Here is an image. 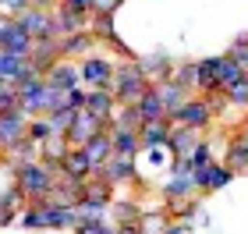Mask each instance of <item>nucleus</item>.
<instances>
[{"label":"nucleus","mask_w":248,"mask_h":234,"mask_svg":"<svg viewBox=\"0 0 248 234\" xmlns=\"http://www.w3.org/2000/svg\"><path fill=\"white\" fill-rule=\"evenodd\" d=\"M199 131H191V128H185V125H170V135H167V153L174 156V160H188L191 156V149L199 146Z\"/></svg>","instance_id":"obj_13"},{"label":"nucleus","mask_w":248,"mask_h":234,"mask_svg":"<svg viewBox=\"0 0 248 234\" xmlns=\"http://www.w3.org/2000/svg\"><path fill=\"white\" fill-rule=\"evenodd\" d=\"M64 107H71V110H85V85H75V89H67V96H64Z\"/></svg>","instance_id":"obj_45"},{"label":"nucleus","mask_w":248,"mask_h":234,"mask_svg":"<svg viewBox=\"0 0 248 234\" xmlns=\"http://www.w3.org/2000/svg\"><path fill=\"white\" fill-rule=\"evenodd\" d=\"M18 107H21L18 89L15 85H4V89H0V110H18Z\"/></svg>","instance_id":"obj_44"},{"label":"nucleus","mask_w":248,"mask_h":234,"mask_svg":"<svg viewBox=\"0 0 248 234\" xmlns=\"http://www.w3.org/2000/svg\"><path fill=\"white\" fill-rule=\"evenodd\" d=\"M57 61H64L61 57V39H36V47H32V53H29L32 71H36L39 78H46Z\"/></svg>","instance_id":"obj_11"},{"label":"nucleus","mask_w":248,"mask_h":234,"mask_svg":"<svg viewBox=\"0 0 248 234\" xmlns=\"http://www.w3.org/2000/svg\"><path fill=\"white\" fill-rule=\"evenodd\" d=\"M89 32L96 36V43H114L117 32H114V15H89Z\"/></svg>","instance_id":"obj_33"},{"label":"nucleus","mask_w":248,"mask_h":234,"mask_svg":"<svg viewBox=\"0 0 248 234\" xmlns=\"http://www.w3.org/2000/svg\"><path fill=\"white\" fill-rule=\"evenodd\" d=\"M29 7H32V0H0V15H7V18L25 15Z\"/></svg>","instance_id":"obj_43"},{"label":"nucleus","mask_w":248,"mask_h":234,"mask_svg":"<svg viewBox=\"0 0 248 234\" xmlns=\"http://www.w3.org/2000/svg\"><path fill=\"white\" fill-rule=\"evenodd\" d=\"M57 4H61V0H57Z\"/></svg>","instance_id":"obj_52"},{"label":"nucleus","mask_w":248,"mask_h":234,"mask_svg":"<svg viewBox=\"0 0 248 234\" xmlns=\"http://www.w3.org/2000/svg\"><path fill=\"white\" fill-rule=\"evenodd\" d=\"M191 181H195V192L206 195V192H220V188H227L234 181V171L223 160H209L206 167H195L191 171Z\"/></svg>","instance_id":"obj_6"},{"label":"nucleus","mask_w":248,"mask_h":234,"mask_svg":"<svg viewBox=\"0 0 248 234\" xmlns=\"http://www.w3.org/2000/svg\"><path fill=\"white\" fill-rule=\"evenodd\" d=\"M170 125H185V128H191V131H209L213 128V121H217V114H213V107H209V99L206 96H199V93H191L188 96V103L177 110V114H170L167 117Z\"/></svg>","instance_id":"obj_4"},{"label":"nucleus","mask_w":248,"mask_h":234,"mask_svg":"<svg viewBox=\"0 0 248 234\" xmlns=\"http://www.w3.org/2000/svg\"><path fill=\"white\" fill-rule=\"evenodd\" d=\"M85 29H89L85 15H75V11H67L64 4L53 7V32H57V36H71V32H85Z\"/></svg>","instance_id":"obj_20"},{"label":"nucleus","mask_w":248,"mask_h":234,"mask_svg":"<svg viewBox=\"0 0 248 234\" xmlns=\"http://www.w3.org/2000/svg\"><path fill=\"white\" fill-rule=\"evenodd\" d=\"M241 78H245V71H241L238 64H234V61L227 57V53H223V68H220V85L227 89V85H234V82H241Z\"/></svg>","instance_id":"obj_41"},{"label":"nucleus","mask_w":248,"mask_h":234,"mask_svg":"<svg viewBox=\"0 0 248 234\" xmlns=\"http://www.w3.org/2000/svg\"><path fill=\"white\" fill-rule=\"evenodd\" d=\"M167 224H170L167 206H156L153 213H149V209H142V217H139V231H142V234H163Z\"/></svg>","instance_id":"obj_30"},{"label":"nucleus","mask_w":248,"mask_h":234,"mask_svg":"<svg viewBox=\"0 0 248 234\" xmlns=\"http://www.w3.org/2000/svg\"><path fill=\"white\" fill-rule=\"evenodd\" d=\"M89 53H96V36L93 32H71V36H61V57L64 61H82Z\"/></svg>","instance_id":"obj_14"},{"label":"nucleus","mask_w":248,"mask_h":234,"mask_svg":"<svg viewBox=\"0 0 248 234\" xmlns=\"http://www.w3.org/2000/svg\"><path fill=\"white\" fill-rule=\"evenodd\" d=\"M114 234H142V231H139V224H121Z\"/></svg>","instance_id":"obj_49"},{"label":"nucleus","mask_w":248,"mask_h":234,"mask_svg":"<svg viewBox=\"0 0 248 234\" xmlns=\"http://www.w3.org/2000/svg\"><path fill=\"white\" fill-rule=\"evenodd\" d=\"M188 160H191V167H206L209 160H217V153H213V142H209V139H199V146L191 149Z\"/></svg>","instance_id":"obj_40"},{"label":"nucleus","mask_w":248,"mask_h":234,"mask_svg":"<svg viewBox=\"0 0 248 234\" xmlns=\"http://www.w3.org/2000/svg\"><path fill=\"white\" fill-rule=\"evenodd\" d=\"M156 93H160V99H163V110H167V117H170V114H177V110H181L185 103H188V89H181V85H177L174 82V78H167V82H160V85H156Z\"/></svg>","instance_id":"obj_22"},{"label":"nucleus","mask_w":248,"mask_h":234,"mask_svg":"<svg viewBox=\"0 0 248 234\" xmlns=\"http://www.w3.org/2000/svg\"><path fill=\"white\" fill-rule=\"evenodd\" d=\"M191 195H199L191 174H170V181L163 185V199L167 203H181V199H191Z\"/></svg>","instance_id":"obj_26"},{"label":"nucleus","mask_w":248,"mask_h":234,"mask_svg":"<svg viewBox=\"0 0 248 234\" xmlns=\"http://www.w3.org/2000/svg\"><path fill=\"white\" fill-rule=\"evenodd\" d=\"M114 107H117V99H114V93H110V89H85V110H89V114L110 121Z\"/></svg>","instance_id":"obj_23"},{"label":"nucleus","mask_w":248,"mask_h":234,"mask_svg":"<svg viewBox=\"0 0 248 234\" xmlns=\"http://www.w3.org/2000/svg\"><path fill=\"white\" fill-rule=\"evenodd\" d=\"M61 4L67 7V11H75V15H93V11H96V0H61Z\"/></svg>","instance_id":"obj_46"},{"label":"nucleus","mask_w":248,"mask_h":234,"mask_svg":"<svg viewBox=\"0 0 248 234\" xmlns=\"http://www.w3.org/2000/svg\"><path fill=\"white\" fill-rule=\"evenodd\" d=\"M220 68H223V53H220V57H202V61H195V93H199V96L223 93V85H220Z\"/></svg>","instance_id":"obj_10"},{"label":"nucleus","mask_w":248,"mask_h":234,"mask_svg":"<svg viewBox=\"0 0 248 234\" xmlns=\"http://www.w3.org/2000/svg\"><path fill=\"white\" fill-rule=\"evenodd\" d=\"M96 131H107V117H96V114H89V110H78L75 125H71V131H67V142H71V146H82V142L93 139Z\"/></svg>","instance_id":"obj_15"},{"label":"nucleus","mask_w":248,"mask_h":234,"mask_svg":"<svg viewBox=\"0 0 248 234\" xmlns=\"http://www.w3.org/2000/svg\"><path fill=\"white\" fill-rule=\"evenodd\" d=\"M110 217L117 220V227H121V224H139L142 206L135 203V199H114V203H110Z\"/></svg>","instance_id":"obj_32"},{"label":"nucleus","mask_w":248,"mask_h":234,"mask_svg":"<svg viewBox=\"0 0 248 234\" xmlns=\"http://www.w3.org/2000/svg\"><path fill=\"white\" fill-rule=\"evenodd\" d=\"M174 82L188 89V93H195V61H181V64H174Z\"/></svg>","instance_id":"obj_36"},{"label":"nucleus","mask_w":248,"mask_h":234,"mask_svg":"<svg viewBox=\"0 0 248 234\" xmlns=\"http://www.w3.org/2000/svg\"><path fill=\"white\" fill-rule=\"evenodd\" d=\"M64 174L67 177H78V181H89V177H93V163H89V156L78 149V146L67 149V156H64Z\"/></svg>","instance_id":"obj_27"},{"label":"nucleus","mask_w":248,"mask_h":234,"mask_svg":"<svg viewBox=\"0 0 248 234\" xmlns=\"http://www.w3.org/2000/svg\"><path fill=\"white\" fill-rule=\"evenodd\" d=\"M167 135H170V121H153V125H142L139 128L142 149H160V146H167Z\"/></svg>","instance_id":"obj_28"},{"label":"nucleus","mask_w":248,"mask_h":234,"mask_svg":"<svg viewBox=\"0 0 248 234\" xmlns=\"http://www.w3.org/2000/svg\"><path fill=\"white\" fill-rule=\"evenodd\" d=\"M117 227H110L107 220H78L75 234H114Z\"/></svg>","instance_id":"obj_42"},{"label":"nucleus","mask_w":248,"mask_h":234,"mask_svg":"<svg viewBox=\"0 0 248 234\" xmlns=\"http://www.w3.org/2000/svg\"><path fill=\"white\" fill-rule=\"evenodd\" d=\"M110 203H114V185L103 181V177H89L85 195L78 203V217L82 220H103L110 213Z\"/></svg>","instance_id":"obj_3"},{"label":"nucleus","mask_w":248,"mask_h":234,"mask_svg":"<svg viewBox=\"0 0 248 234\" xmlns=\"http://www.w3.org/2000/svg\"><path fill=\"white\" fill-rule=\"evenodd\" d=\"M139 61V57H135ZM135 61H117V68H114V82H110V93H114L117 103L124 107H135L139 99L153 89V82L142 75V68Z\"/></svg>","instance_id":"obj_1"},{"label":"nucleus","mask_w":248,"mask_h":234,"mask_svg":"<svg viewBox=\"0 0 248 234\" xmlns=\"http://www.w3.org/2000/svg\"><path fill=\"white\" fill-rule=\"evenodd\" d=\"M223 96H227V103H231V107H241V110H248V75L241 78V82L227 85V89H223Z\"/></svg>","instance_id":"obj_37"},{"label":"nucleus","mask_w":248,"mask_h":234,"mask_svg":"<svg viewBox=\"0 0 248 234\" xmlns=\"http://www.w3.org/2000/svg\"><path fill=\"white\" fill-rule=\"evenodd\" d=\"M4 160L11 163V167H18V163H32V160H39V142H32L29 135L21 139V142H15L7 153H4Z\"/></svg>","instance_id":"obj_29"},{"label":"nucleus","mask_w":248,"mask_h":234,"mask_svg":"<svg viewBox=\"0 0 248 234\" xmlns=\"http://www.w3.org/2000/svg\"><path fill=\"white\" fill-rule=\"evenodd\" d=\"M78 149H82V153L89 156L93 171H99V167H103V163L110 160V156H114V142H110V131H96V135H93V139H85Z\"/></svg>","instance_id":"obj_17"},{"label":"nucleus","mask_w":248,"mask_h":234,"mask_svg":"<svg viewBox=\"0 0 248 234\" xmlns=\"http://www.w3.org/2000/svg\"><path fill=\"white\" fill-rule=\"evenodd\" d=\"M227 57H231V61H234V64H238V68L248 75V32H245V36H238V39L231 43Z\"/></svg>","instance_id":"obj_38"},{"label":"nucleus","mask_w":248,"mask_h":234,"mask_svg":"<svg viewBox=\"0 0 248 234\" xmlns=\"http://www.w3.org/2000/svg\"><path fill=\"white\" fill-rule=\"evenodd\" d=\"M110 142H114V153L117 156H139L142 153V139H139V131L135 128H117V125H110Z\"/></svg>","instance_id":"obj_19"},{"label":"nucleus","mask_w":248,"mask_h":234,"mask_svg":"<svg viewBox=\"0 0 248 234\" xmlns=\"http://www.w3.org/2000/svg\"><path fill=\"white\" fill-rule=\"evenodd\" d=\"M11 174H15V185H18V192L25 195L29 206L36 203V199H46L53 192V185H57V177L50 174V167L43 163V160L18 163V167H11Z\"/></svg>","instance_id":"obj_2"},{"label":"nucleus","mask_w":248,"mask_h":234,"mask_svg":"<svg viewBox=\"0 0 248 234\" xmlns=\"http://www.w3.org/2000/svg\"><path fill=\"white\" fill-rule=\"evenodd\" d=\"M191 231H195V224H191V220H174V217H170V224H167L163 234H191Z\"/></svg>","instance_id":"obj_47"},{"label":"nucleus","mask_w":248,"mask_h":234,"mask_svg":"<svg viewBox=\"0 0 248 234\" xmlns=\"http://www.w3.org/2000/svg\"><path fill=\"white\" fill-rule=\"evenodd\" d=\"M121 4H124V0H96V11H93V15H114Z\"/></svg>","instance_id":"obj_48"},{"label":"nucleus","mask_w":248,"mask_h":234,"mask_svg":"<svg viewBox=\"0 0 248 234\" xmlns=\"http://www.w3.org/2000/svg\"><path fill=\"white\" fill-rule=\"evenodd\" d=\"M223 163L231 167L234 174L238 171H248V128L241 125L238 131L231 135V142H227V156H223Z\"/></svg>","instance_id":"obj_18"},{"label":"nucleus","mask_w":248,"mask_h":234,"mask_svg":"<svg viewBox=\"0 0 248 234\" xmlns=\"http://www.w3.org/2000/svg\"><path fill=\"white\" fill-rule=\"evenodd\" d=\"M75 117H78V110H71V107H57V110H50V114H46L53 135H67L71 125H75Z\"/></svg>","instance_id":"obj_35"},{"label":"nucleus","mask_w":248,"mask_h":234,"mask_svg":"<svg viewBox=\"0 0 248 234\" xmlns=\"http://www.w3.org/2000/svg\"><path fill=\"white\" fill-rule=\"evenodd\" d=\"M135 64L142 68V75L149 78L153 85H160V82H167V78L174 75V64H177V61H170L167 53H145V57H139Z\"/></svg>","instance_id":"obj_16"},{"label":"nucleus","mask_w":248,"mask_h":234,"mask_svg":"<svg viewBox=\"0 0 248 234\" xmlns=\"http://www.w3.org/2000/svg\"><path fill=\"white\" fill-rule=\"evenodd\" d=\"M50 135H53V128H50L46 114H39V117H32V121H29V139H32V142H39V146H43V142H46Z\"/></svg>","instance_id":"obj_39"},{"label":"nucleus","mask_w":248,"mask_h":234,"mask_svg":"<svg viewBox=\"0 0 248 234\" xmlns=\"http://www.w3.org/2000/svg\"><path fill=\"white\" fill-rule=\"evenodd\" d=\"M114 68H117V61H110L107 53H89V57L78 61V78H82L85 89H110Z\"/></svg>","instance_id":"obj_5"},{"label":"nucleus","mask_w":248,"mask_h":234,"mask_svg":"<svg viewBox=\"0 0 248 234\" xmlns=\"http://www.w3.org/2000/svg\"><path fill=\"white\" fill-rule=\"evenodd\" d=\"M46 85L53 89H75V85H82V78H78V61H57L53 64V71L46 75Z\"/></svg>","instance_id":"obj_21"},{"label":"nucleus","mask_w":248,"mask_h":234,"mask_svg":"<svg viewBox=\"0 0 248 234\" xmlns=\"http://www.w3.org/2000/svg\"><path fill=\"white\" fill-rule=\"evenodd\" d=\"M245 128H248V117H245Z\"/></svg>","instance_id":"obj_51"},{"label":"nucleus","mask_w":248,"mask_h":234,"mask_svg":"<svg viewBox=\"0 0 248 234\" xmlns=\"http://www.w3.org/2000/svg\"><path fill=\"white\" fill-rule=\"evenodd\" d=\"M135 110H139V117H142V125H153V121H167V110H163V99L160 93H156V85L145 93L139 103H135Z\"/></svg>","instance_id":"obj_25"},{"label":"nucleus","mask_w":248,"mask_h":234,"mask_svg":"<svg viewBox=\"0 0 248 234\" xmlns=\"http://www.w3.org/2000/svg\"><path fill=\"white\" fill-rule=\"evenodd\" d=\"M18 89V96H21V110L32 117H39V114H50V85H46V78H25Z\"/></svg>","instance_id":"obj_7"},{"label":"nucleus","mask_w":248,"mask_h":234,"mask_svg":"<svg viewBox=\"0 0 248 234\" xmlns=\"http://www.w3.org/2000/svg\"><path fill=\"white\" fill-rule=\"evenodd\" d=\"M67 149H71L67 135H50V139L39 146V160H43V163H64Z\"/></svg>","instance_id":"obj_31"},{"label":"nucleus","mask_w":248,"mask_h":234,"mask_svg":"<svg viewBox=\"0 0 248 234\" xmlns=\"http://www.w3.org/2000/svg\"><path fill=\"white\" fill-rule=\"evenodd\" d=\"M4 85H7V82H4V78H0V89H4Z\"/></svg>","instance_id":"obj_50"},{"label":"nucleus","mask_w":248,"mask_h":234,"mask_svg":"<svg viewBox=\"0 0 248 234\" xmlns=\"http://www.w3.org/2000/svg\"><path fill=\"white\" fill-rule=\"evenodd\" d=\"M167 213H170L174 220H195L202 213V195L181 199V203H167Z\"/></svg>","instance_id":"obj_34"},{"label":"nucleus","mask_w":248,"mask_h":234,"mask_svg":"<svg viewBox=\"0 0 248 234\" xmlns=\"http://www.w3.org/2000/svg\"><path fill=\"white\" fill-rule=\"evenodd\" d=\"M25 206V195L18 192V185H11L0 192V227H11L18 220V209Z\"/></svg>","instance_id":"obj_24"},{"label":"nucleus","mask_w":248,"mask_h":234,"mask_svg":"<svg viewBox=\"0 0 248 234\" xmlns=\"http://www.w3.org/2000/svg\"><path fill=\"white\" fill-rule=\"evenodd\" d=\"M18 25L29 32L32 39H61L53 32V11H39V7H29L25 15H18Z\"/></svg>","instance_id":"obj_12"},{"label":"nucleus","mask_w":248,"mask_h":234,"mask_svg":"<svg viewBox=\"0 0 248 234\" xmlns=\"http://www.w3.org/2000/svg\"><path fill=\"white\" fill-rule=\"evenodd\" d=\"M93 177H103V181L110 185H139V167H135V156H110V160L99 167V171H93Z\"/></svg>","instance_id":"obj_8"},{"label":"nucleus","mask_w":248,"mask_h":234,"mask_svg":"<svg viewBox=\"0 0 248 234\" xmlns=\"http://www.w3.org/2000/svg\"><path fill=\"white\" fill-rule=\"evenodd\" d=\"M29 121L32 114H25V110H0V153H7L15 142H21L29 135Z\"/></svg>","instance_id":"obj_9"}]
</instances>
